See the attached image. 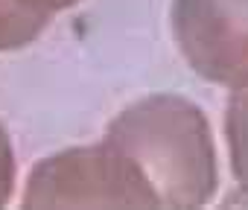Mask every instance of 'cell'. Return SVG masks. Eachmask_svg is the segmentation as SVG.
Returning a JSON list of instances; mask_svg holds the SVG:
<instances>
[{
  "label": "cell",
  "mask_w": 248,
  "mask_h": 210,
  "mask_svg": "<svg viewBox=\"0 0 248 210\" xmlns=\"http://www.w3.org/2000/svg\"><path fill=\"white\" fill-rule=\"evenodd\" d=\"M24 207H158V198L132 161L102 140L35 164Z\"/></svg>",
  "instance_id": "obj_2"
},
{
  "label": "cell",
  "mask_w": 248,
  "mask_h": 210,
  "mask_svg": "<svg viewBox=\"0 0 248 210\" xmlns=\"http://www.w3.org/2000/svg\"><path fill=\"white\" fill-rule=\"evenodd\" d=\"M172 32L196 76L231 90L248 85V0H175Z\"/></svg>",
  "instance_id": "obj_3"
},
{
  "label": "cell",
  "mask_w": 248,
  "mask_h": 210,
  "mask_svg": "<svg viewBox=\"0 0 248 210\" xmlns=\"http://www.w3.org/2000/svg\"><path fill=\"white\" fill-rule=\"evenodd\" d=\"M12 3H15L24 15H30L32 21H38L41 27H47L50 18H53V12H59V9H64V6H70V3H76V0H12Z\"/></svg>",
  "instance_id": "obj_7"
},
{
  "label": "cell",
  "mask_w": 248,
  "mask_h": 210,
  "mask_svg": "<svg viewBox=\"0 0 248 210\" xmlns=\"http://www.w3.org/2000/svg\"><path fill=\"white\" fill-rule=\"evenodd\" d=\"M12 190H15V152L3 123H0V207L9 204Z\"/></svg>",
  "instance_id": "obj_6"
},
{
  "label": "cell",
  "mask_w": 248,
  "mask_h": 210,
  "mask_svg": "<svg viewBox=\"0 0 248 210\" xmlns=\"http://www.w3.org/2000/svg\"><path fill=\"white\" fill-rule=\"evenodd\" d=\"M44 32L38 21L24 15L12 0H0V50H18Z\"/></svg>",
  "instance_id": "obj_5"
},
{
  "label": "cell",
  "mask_w": 248,
  "mask_h": 210,
  "mask_svg": "<svg viewBox=\"0 0 248 210\" xmlns=\"http://www.w3.org/2000/svg\"><path fill=\"white\" fill-rule=\"evenodd\" d=\"M225 135H228V149H231V169L239 184V193L228 201L248 204V85L236 88L228 102Z\"/></svg>",
  "instance_id": "obj_4"
},
{
  "label": "cell",
  "mask_w": 248,
  "mask_h": 210,
  "mask_svg": "<svg viewBox=\"0 0 248 210\" xmlns=\"http://www.w3.org/2000/svg\"><path fill=\"white\" fill-rule=\"evenodd\" d=\"M158 198V207H202L219 172L210 123L199 105L175 93H152L120 111L105 132Z\"/></svg>",
  "instance_id": "obj_1"
}]
</instances>
